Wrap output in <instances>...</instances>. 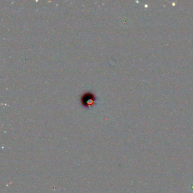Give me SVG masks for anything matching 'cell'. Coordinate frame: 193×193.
Instances as JSON below:
<instances>
[{"instance_id":"cell-1","label":"cell","mask_w":193,"mask_h":193,"mask_svg":"<svg viewBox=\"0 0 193 193\" xmlns=\"http://www.w3.org/2000/svg\"><path fill=\"white\" fill-rule=\"evenodd\" d=\"M95 100V95L90 92L84 94L81 98V102L83 105L86 106H91L93 105Z\"/></svg>"}]
</instances>
